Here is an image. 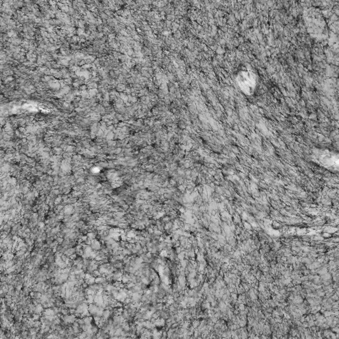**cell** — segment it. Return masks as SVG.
<instances>
[{
  "instance_id": "6da1fadb",
  "label": "cell",
  "mask_w": 339,
  "mask_h": 339,
  "mask_svg": "<svg viewBox=\"0 0 339 339\" xmlns=\"http://www.w3.org/2000/svg\"><path fill=\"white\" fill-rule=\"evenodd\" d=\"M236 81L240 90L247 95H253L257 87L255 74L248 69H241L236 76Z\"/></svg>"
},
{
  "instance_id": "7a4b0ae2",
  "label": "cell",
  "mask_w": 339,
  "mask_h": 339,
  "mask_svg": "<svg viewBox=\"0 0 339 339\" xmlns=\"http://www.w3.org/2000/svg\"><path fill=\"white\" fill-rule=\"evenodd\" d=\"M319 161L321 165L327 168H335L334 165L338 166V155L336 157L334 153L327 152L322 153L320 156Z\"/></svg>"
}]
</instances>
